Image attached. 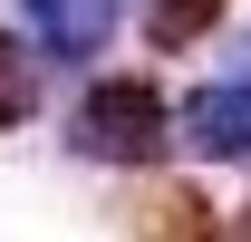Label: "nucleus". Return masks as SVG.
<instances>
[{"label": "nucleus", "mask_w": 251, "mask_h": 242, "mask_svg": "<svg viewBox=\"0 0 251 242\" xmlns=\"http://www.w3.org/2000/svg\"><path fill=\"white\" fill-rule=\"evenodd\" d=\"M213 20V0H164L155 10V39H184V30H203Z\"/></svg>", "instance_id": "obj_4"}, {"label": "nucleus", "mask_w": 251, "mask_h": 242, "mask_svg": "<svg viewBox=\"0 0 251 242\" xmlns=\"http://www.w3.org/2000/svg\"><path fill=\"white\" fill-rule=\"evenodd\" d=\"M20 20H29V39L49 49V59H97L106 30H116L106 0H20Z\"/></svg>", "instance_id": "obj_2"}, {"label": "nucleus", "mask_w": 251, "mask_h": 242, "mask_svg": "<svg viewBox=\"0 0 251 242\" xmlns=\"http://www.w3.org/2000/svg\"><path fill=\"white\" fill-rule=\"evenodd\" d=\"M164 136H174V117H164V97L145 88V78H106V88L77 107V146H87V155H116V165L155 155Z\"/></svg>", "instance_id": "obj_1"}, {"label": "nucleus", "mask_w": 251, "mask_h": 242, "mask_svg": "<svg viewBox=\"0 0 251 242\" xmlns=\"http://www.w3.org/2000/svg\"><path fill=\"white\" fill-rule=\"evenodd\" d=\"M184 146H203V155H251V78L193 97V107H184Z\"/></svg>", "instance_id": "obj_3"}]
</instances>
